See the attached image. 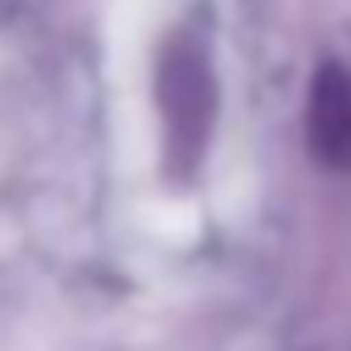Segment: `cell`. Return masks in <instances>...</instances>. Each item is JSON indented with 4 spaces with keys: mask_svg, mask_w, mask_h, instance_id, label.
I'll return each mask as SVG.
<instances>
[{
    "mask_svg": "<svg viewBox=\"0 0 351 351\" xmlns=\"http://www.w3.org/2000/svg\"><path fill=\"white\" fill-rule=\"evenodd\" d=\"M308 135H313L317 159H327L332 169H351V77L341 68L317 73L313 106H308Z\"/></svg>",
    "mask_w": 351,
    "mask_h": 351,
    "instance_id": "6da1fadb",
    "label": "cell"
}]
</instances>
